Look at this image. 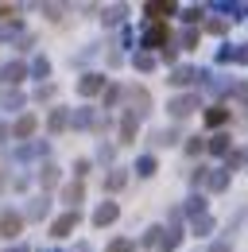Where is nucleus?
<instances>
[{
	"mask_svg": "<svg viewBox=\"0 0 248 252\" xmlns=\"http://www.w3.org/2000/svg\"><path fill=\"white\" fill-rule=\"evenodd\" d=\"M159 43H163V28H152L148 32V47H159Z\"/></svg>",
	"mask_w": 248,
	"mask_h": 252,
	"instance_id": "1",
	"label": "nucleus"
},
{
	"mask_svg": "<svg viewBox=\"0 0 248 252\" xmlns=\"http://www.w3.org/2000/svg\"><path fill=\"white\" fill-rule=\"evenodd\" d=\"M113 214H117V210H113V206H105V210H97V221L105 225V221H113Z\"/></svg>",
	"mask_w": 248,
	"mask_h": 252,
	"instance_id": "2",
	"label": "nucleus"
}]
</instances>
